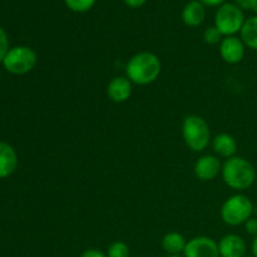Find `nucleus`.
Listing matches in <instances>:
<instances>
[{
    "label": "nucleus",
    "mask_w": 257,
    "mask_h": 257,
    "mask_svg": "<svg viewBox=\"0 0 257 257\" xmlns=\"http://www.w3.org/2000/svg\"><path fill=\"white\" fill-rule=\"evenodd\" d=\"M236 3H237L238 8L245 10L255 9L257 7V0H236Z\"/></svg>",
    "instance_id": "4be33fe9"
},
{
    "label": "nucleus",
    "mask_w": 257,
    "mask_h": 257,
    "mask_svg": "<svg viewBox=\"0 0 257 257\" xmlns=\"http://www.w3.org/2000/svg\"><path fill=\"white\" fill-rule=\"evenodd\" d=\"M123 2H124L125 4L131 8H140V7H142L143 4H146V2H147V0H123Z\"/></svg>",
    "instance_id": "b1692460"
},
{
    "label": "nucleus",
    "mask_w": 257,
    "mask_h": 257,
    "mask_svg": "<svg viewBox=\"0 0 257 257\" xmlns=\"http://www.w3.org/2000/svg\"><path fill=\"white\" fill-rule=\"evenodd\" d=\"M125 77H114L107 87V94L114 103H123L130 99L132 94V84Z\"/></svg>",
    "instance_id": "9d476101"
},
{
    "label": "nucleus",
    "mask_w": 257,
    "mask_h": 257,
    "mask_svg": "<svg viewBox=\"0 0 257 257\" xmlns=\"http://www.w3.org/2000/svg\"><path fill=\"white\" fill-rule=\"evenodd\" d=\"M70 10L77 13L88 12L94 5L95 0H64Z\"/></svg>",
    "instance_id": "a211bd4d"
},
{
    "label": "nucleus",
    "mask_w": 257,
    "mask_h": 257,
    "mask_svg": "<svg viewBox=\"0 0 257 257\" xmlns=\"http://www.w3.org/2000/svg\"><path fill=\"white\" fill-rule=\"evenodd\" d=\"M205 42L207 44H217V43L221 42V38H222V34L220 33V30L216 27H211L208 29H206L205 32Z\"/></svg>",
    "instance_id": "6ab92c4d"
},
{
    "label": "nucleus",
    "mask_w": 257,
    "mask_h": 257,
    "mask_svg": "<svg viewBox=\"0 0 257 257\" xmlns=\"http://www.w3.org/2000/svg\"><path fill=\"white\" fill-rule=\"evenodd\" d=\"M205 8L198 0H192L185 7L182 12V19L188 27H198L205 20Z\"/></svg>",
    "instance_id": "ddd939ff"
},
{
    "label": "nucleus",
    "mask_w": 257,
    "mask_h": 257,
    "mask_svg": "<svg viewBox=\"0 0 257 257\" xmlns=\"http://www.w3.org/2000/svg\"><path fill=\"white\" fill-rule=\"evenodd\" d=\"M107 257H130V247L122 241H115L108 247Z\"/></svg>",
    "instance_id": "f3484780"
},
{
    "label": "nucleus",
    "mask_w": 257,
    "mask_h": 257,
    "mask_svg": "<svg viewBox=\"0 0 257 257\" xmlns=\"http://www.w3.org/2000/svg\"><path fill=\"white\" fill-rule=\"evenodd\" d=\"M221 257H245L246 243L237 235H226L218 243Z\"/></svg>",
    "instance_id": "9b49d317"
},
{
    "label": "nucleus",
    "mask_w": 257,
    "mask_h": 257,
    "mask_svg": "<svg viewBox=\"0 0 257 257\" xmlns=\"http://www.w3.org/2000/svg\"><path fill=\"white\" fill-rule=\"evenodd\" d=\"M253 212V205L245 195L231 196L221 207V218L226 225L238 226L245 223Z\"/></svg>",
    "instance_id": "20e7f679"
},
{
    "label": "nucleus",
    "mask_w": 257,
    "mask_h": 257,
    "mask_svg": "<svg viewBox=\"0 0 257 257\" xmlns=\"http://www.w3.org/2000/svg\"><path fill=\"white\" fill-rule=\"evenodd\" d=\"M167 257H185V256H181V255H170V256H167Z\"/></svg>",
    "instance_id": "bb28decb"
},
{
    "label": "nucleus",
    "mask_w": 257,
    "mask_h": 257,
    "mask_svg": "<svg viewBox=\"0 0 257 257\" xmlns=\"http://www.w3.org/2000/svg\"><path fill=\"white\" fill-rule=\"evenodd\" d=\"M252 253L253 256L257 257V236H255V240L252 242Z\"/></svg>",
    "instance_id": "a878e982"
},
{
    "label": "nucleus",
    "mask_w": 257,
    "mask_h": 257,
    "mask_svg": "<svg viewBox=\"0 0 257 257\" xmlns=\"http://www.w3.org/2000/svg\"><path fill=\"white\" fill-rule=\"evenodd\" d=\"M222 171L220 160L215 156H203L196 162L195 173L198 180L201 181H212Z\"/></svg>",
    "instance_id": "1a4fd4ad"
},
{
    "label": "nucleus",
    "mask_w": 257,
    "mask_h": 257,
    "mask_svg": "<svg viewBox=\"0 0 257 257\" xmlns=\"http://www.w3.org/2000/svg\"><path fill=\"white\" fill-rule=\"evenodd\" d=\"M245 227L247 233L252 236H257V218H248L245 222Z\"/></svg>",
    "instance_id": "412c9836"
},
{
    "label": "nucleus",
    "mask_w": 257,
    "mask_h": 257,
    "mask_svg": "<svg viewBox=\"0 0 257 257\" xmlns=\"http://www.w3.org/2000/svg\"><path fill=\"white\" fill-rule=\"evenodd\" d=\"M182 136L186 145L193 152H201L210 145V127L200 115H188L185 118L182 124Z\"/></svg>",
    "instance_id": "7ed1b4c3"
},
{
    "label": "nucleus",
    "mask_w": 257,
    "mask_h": 257,
    "mask_svg": "<svg viewBox=\"0 0 257 257\" xmlns=\"http://www.w3.org/2000/svg\"><path fill=\"white\" fill-rule=\"evenodd\" d=\"M212 146L213 150H215V152L217 155L226 158L233 157V155L236 153V150H237L235 138L232 136L227 135V133H221V135L216 136Z\"/></svg>",
    "instance_id": "4468645a"
},
{
    "label": "nucleus",
    "mask_w": 257,
    "mask_h": 257,
    "mask_svg": "<svg viewBox=\"0 0 257 257\" xmlns=\"http://www.w3.org/2000/svg\"><path fill=\"white\" fill-rule=\"evenodd\" d=\"M220 54L228 64H237L245 57V44L240 38L226 37L221 42Z\"/></svg>",
    "instance_id": "6e6552de"
},
{
    "label": "nucleus",
    "mask_w": 257,
    "mask_h": 257,
    "mask_svg": "<svg viewBox=\"0 0 257 257\" xmlns=\"http://www.w3.org/2000/svg\"><path fill=\"white\" fill-rule=\"evenodd\" d=\"M80 257H107V255H104L102 251L95 250V248H89V250H85Z\"/></svg>",
    "instance_id": "5701e85b"
},
{
    "label": "nucleus",
    "mask_w": 257,
    "mask_h": 257,
    "mask_svg": "<svg viewBox=\"0 0 257 257\" xmlns=\"http://www.w3.org/2000/svg\"><path fill=\"white\" fill-rule=\"evenodd\" d=\"M161 68V60L157 55L150 52H142L131 58L125 73L128 79L135 84L148 85L160 77Z\"/></svg>",
    "instance_id": "f257e3e1"
},
{
    "label": "nucleus",
    "mask_w": 257,
    "mask_h": 257,
    "mask_svg": "<svg viewBox=\"0 0 257 257\" xmlns=\"http://www.w3.org/2000/svg\"><path fill=\"white\" fill-rule=\"evenodd\" d=\"M187 245V241L181 233L168 232L162 238V247L170 255H180L183 252Z\"/></svg>",
    "instance_id": "2eb2a0df"
},
{
    "label": "nucleus",
    "mask_w": 257,
    "mask_h": 257,
    "mask_svg": "<svg viewBox=\"0 0 257 257\" xmlns=\"http://www.w3.org/2000/svg\"><path fill=\"white\" fill-rule=\"evenodd\" d=\"M221 172L225 183L232 190H246L252 186L256 178L255 167L243 157L228 158Z\"/></svg>",
    "instance_id": "f03ea898"
},
{
    "label": "nucleus",
    "mask_w": 257,
    "mask_h": 257,
    "mask_svg": "<svg viewBox=\"0 0 257 257\" xmlns=\"http://www.w3.org/2000/svg\"><path fill=\"white\" fill-rule=\"evenodd\" d=\"M253 10H255V12L257 13V7H256V8H255V9H253Z\"/></svg>",
    "instance_id": "cd10ccee"
},
{
    "label": "nucleus",
    "mask_w": 257,
    "mask_h": 257,
    "mask_svg": "<svg viewBox=\"0 0 257 257\" xmlns=\"http://www.w3.org/2000/svg\"><path fill=\"white\" fill-rule=\"evenodd\" d=\"M37 53L29 47H14L9 49L5 55L3 64L4 68L12 74L22 75L29 73L37 64Z\"/></svg>",
    "instance_id": "39448f33"
},
{
    "label": "nucleus",
    "mask_w": 257,
    "mask_h": 257,
    "mask_svg": "<svg viewBox=\"0 0 257 257\" xmlns=\"http://www.w3.org/2000/svg\"><path fill=\"white\" fill-rule=\"evenodd\" d=\"M241 40L248 48L257 50V17L246 20L241 29Z\"/></svg>",
    "instance_id": "dca6fc26"
},
{
    "label": "nucleus",
    "mask_w": 257,
    "mask_h": 257,
    "mask_svg": "<svg viewBox=\"0 0 257 257\" xmlns=\"http://www.w3.org/2000/svg\"><path fill=\"white\" fill-rule=\"evenodd\" d=\"M202 4L205 5H208V7H217V5L222 4L225 0H200Z\"/></svg>",
    "instance_id": "393cba45"
},
{
    "label": "nucleus",
    "mask_w": 257,
    "mask_h": 257,
    "mask_svg": "<svg viewBox=\"0 0 257 257\" xmlns=\"http://www.w3.org/2000/svg\"><path fill=\"white\" fill-rule=\"evenodd\" d=\"M185 257H220L218 243L212 238L200 236L190 240L183 251Z\"/></svg>",
    "instance_id": "0eeeda50"
},
{
    "label": "nucleus",
    "mask_w": 257,
    "mask_h": 257,
    "mask_svg": "<svg viewBox=\"0 0 257 257\" xmlns=\"http://www.w3.org/2000/svg\"><path fill=\"white\" fill-rule=\"evenodd\" d=\"M215 24L221 34L226 37H232L237 32H241L245 24L242 9L230 3L222 4L216 13Z\"/></svg>",
    "instance_id": "423d86ee"
},
{
    "label": "nucleus",
    "mask_w": 257,
    "mask_h": 257,
    "mask_svg": "<svg viewBox=\"0 0 257 257\" xmlns=\"http://www.w3.org/2000/svg\"><path fill=\"white\" fill-rule=\"evenodd\" d=\"M18 155L14 148L7 142H0V178H7L15 172Z\"/></svg>",
    "instance_id": "f8f14e48"
},
{
    "label": "nucleus",
    "mask_w": 257,
    "mask_h": 257,
    "mask_svg": "<svg viewBox=\"0 0 257 257\" xmlns=\"http://www.w3.org/2000/svg\"><path fill=\"white\" fill-rule=\"evenodd\" d=\"M8 52H9V39H8V35L4 29L0 27V62L4 60Z\"/></svg>",
    "instance_id": "aec40b11"
}]
</instances>
